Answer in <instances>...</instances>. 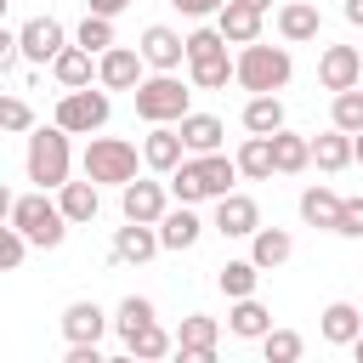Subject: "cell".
Here are the masks:
<instances>
[{"mask_svg": "<svg viewBox=\"0 0 363 363\" xmlns=\"http://www.w3.org/2000/svg\"><path fill=\"white\" fill-rule=\"evenodd\" d=\"M272 164H278V176H301L306 164H312V136H301V130H272Z\"/></svg>", "mask_w": 363, "mask_h": 363, "instance_id": "26", "label": "cell"}, {"mask_svg": "<svg viewBox=\"0 0 363 363\" xmlns=\"http://www.w3.org/2000/svg\"><path fill=\"white\" fill-rule=\"evenodd\" d=\"M318 34H323V17H318L312 0H284V6H278V40H284V45H306V40H318Z\"/></svg>", "mask_w": 363, "mask_h": 363, "instance_id": "17", "label": "cell"}, {"mask_svg": "<svg viewBox=\"0 0 363 363\" xmlns=\"http://www.w3.org/2000/svg\"><path fill=\"white\" fill-rule=\"evenodd\" d=\"M318 335H323L329 346H352V340L363 335V312H357L352 301H329V306L318 312Z\"/></svg>", "mask_w": 363, "mask_h": 363, "instance_id": "23", "label": "cell"}, {"mask_svg": "<svg viewBox=\"0 0 363 363\" xmlns=\"http://www.w3.org/2000/svg\"><path fill=\"white\" fill-rule=\"evenodd\" d=\"M340 17H346L352 28H363V0H340Z\"/></svg>", "mask_w": 363, "mask_h": 363, "instance_id": "45", "label": "cell"}, {"mask_svg": "<svg viewBox=\"0 0 363 363\" xmlns=\"http://www.w3.org/2000/svg\"><path fill=\"white\" fill-rule=\"evenodd\" d=\"M244 6H255V11H267V6H272V0H244Z\"/></svg>", "mask_w": 363, "mask_h": 363, "instance_id": "48", "label": "cell"}, {"mask_svg": "<svg viewBox=\"0 0 363 363\" xmlns=\"http://www.w3.org/2000/svg\"><path fill=\"white\" fill-rule=\"evenodd\" d=\"M340 204H346V199H340L335 187L312 182V187L301 193V221H306V227H329V233H335V221H340Z\"/></svg>", "mask_w": 363, "mask_h": 363, "instance_id": "29", "label": "cell"}, {"mask_svg": "<svg viewBox=\"0 0 363 363\" xmlns=\"http://www.w3.org/2000/svg\"><path fill=\"white\" fill-rule=\"evenodd\" d=\"M312 164H318V170H329V176H340L346 164H357V153H352V130L329 125L323 136H312Z\"/></svg>", "mask_w": 363, "mask_h": 363, "instance_id": "25", "label": "cell"}, {"mask_svg": "<svg viewBox=\"0 0 363 363\" xmlns=\"http://www.w3.org/2000/svg\"><path fill=\"white\" fill-rule=\"evenodd\" d=\"M193 79H182V74H147L130 96H136V119H147V125H182L187 113H193Z\"/></svg>", "mask_w": 363, "mask_h": 363, "instance_id": "3", "label": "cell"}, {"mask_svg": "<svg viewBox=\"0 0 363 363\" xmlns=\"http://www.w3.org/2000/svg\"><path fill=\"white\" fill-rule=\"evenodd\" d=\"M318 85H323V91H352V85H363V57H357V45H323V51H318Z\"/></svg>", "mask_w": 363, "mask_h": 363, "instance_id": "14", "label": "cell"}, {"mask_svg": "<svg viewBox=\"0 0 363 363\" xmlns=\"http://www.w3.org/2000/svg\"><path fill=\"white\" fill-rule=\"evenodd\" d=\"M289 255H295V233H289V227H255V233H250V261H255L261 272L284 267Z\"/></svg>", "mask_w": 363, "mask_h": 363, "instance_id": "22", "label": "cell"}, {"mask_svg": "<svg viewBox=\"0 0 363 363\" xmlns=\"http://www.w3.org/2000/svg\"><path fill=\"white\" fill-rule=\"evenodd\" d=\"M221 238H250L255 227H261V204L250 199V193H221L216 199V221H210Z\"/></svg>", "mask_w": 363, "mask_h": 363, "instance_id": "16", "label": "cell"}, {"mask_svg": "<svg viewBox=\"0 0 363 363\" xmlns=\"http://www.w3.org/2000/svg\"><path fill=\"white\" fill-rule=\"evenodd\" d=\"M244 130H255V136L284 130V102H278V91H255V96L244 102Z\"/></svg>", "mask_w": 363, "mask_h": 363, "instance_id": "31", "label": "cell"}, {"mask_svg": "<svg viewBox=\"0 0 363 363\" xmlns=\"http://www.w3.org/2000/svg\"><path fill=\"white\" fill-rule=\"evenodd\" d=\"M199 233H204V221H199V210H193V204H182V199L159 216V244H164V250H193V244H199Z\"/></svg>", "mask_w": 363, "mask_h": 363, "instance_id": "19", "label": "cell"}, {"mask_svg": "<svg viewBox=\"0 0 363 363\" xmlns=\"http://www.w3.org/2000/svg\"><path fill=\"white\" fill-rule=\"evenodd\" d=\"M261 17H267V11H255V6H244V0H227V6L216 11V28H221L233 45H250V40H261Z\"/></svg>", "mask_w": 363, "mask_h": 363, "instance_id": "27", "label": "cell"}, {"mask_svg": "<svg viewBox=\"0 0 363 363\" xmlns=\"http://www.w3.org/2000/svg\"><path fill=\"white\" fill-rule=\"evenodd\" d=\"M335 233H340V238H363V199H346V204H340Z\"/></svg>", "mask_w": 363, "mask_h": 363, "instance_id": "42", "label": "cell"}, {"mask_svg": "<svg viewBox=\"0 0 363 363\" xmlns=\"http://www.w3.org/2000/svg\"><path fill=\"white\" fill-rule=\"evenodd\" d=\"M261 352H267V363H295V357L306 352V340H301L295 329H267V335H261Z\"/></svg>", "mask_w": 363, "mask_h": 363, "instance_id": "39", "label": "cell"}, {"mask_svg": "<svg viewBox=\"0 0 363 363\" xmlns=\"http://www.w3.org/2000/svg\"><path fill=\"white\" fill-rule=\"evenodd\" d=\"M0 125H6V130H17V136H23V130H34V108H28L23 96H6V102H0Z\"/></svg>", "mask_w": 363, "mask_h": 363, "instance_id": "41", "label": "cell"}, {"mask_svg": "<svg viewBox=\"0 0 363 363\" xmlns=\"http://www.w3.org/2000/svg\"><path fill=\"white\" fill-rule=\"evenodd\" d=\"M153 318H159V306H153L147 295H125V301L113 306V335L125 340L130 329H142V323H153Z\"/></svg>", "mask_w": 363, "mask_h": 363, "instance_id": "35", "label": "cell"}, {"mask_svg": "<svg viewBox=\"0 0 363 363\" xmlns=\"http://www.w3.org/2000/svg\"><path fill=\"white\" fill-rule=\"evenodd\" d=\"M227 45H233V40H227L216 23H199V28L187 34V68H193V62H210V57H227Z\"/></svg>", "mask_w": 363, "mask_h": 363, "instance_id": "34", "label": "cell"}, {"mask_svg": "<svg viewBox=\"0 0 363 363\" xmlns=\"http://www.w3.org/2000/svg\"><path fill=\"white\" fill-rule=\"evenodd\" d=\"M233 159H238L244 182H272V176H278V164H272V136H255V130H250Z\"/></svg>", "mask_w": 363, "mask_h": 363, "instance_id": "28", "label": "cell"}, {"mask_svg": "<svg viewBox=\"0 0 363 363\" xmlns=\"http://www.w3.org/2000/svg\"><path fill=\"white\" fill-rule=\"evenodd\" d=\"M255 284H261V267L244 255V261H221L216 267V289L227 295V301H244V295H255Z\"/></svg>", "mask_w": 363, "mask_h": 363, "instance_id": "33", "label": "cell"}, {"mask_svg": "<svg viewBox=\"0 0 363 363\" xmlns=\"http://www.w3.org/2000/svg\"><path fill=\"white\" fill-rule=\"evenodd\" d=\"M17 40H23V62H34V68L57 62V51L68 45V34H62L57 17H28V23L17 28Z\"/></svg>", "mask_w": 363, "mask_h": 363, "instance_id": "12", "label": "cell"}, {"mask_svg": "<svg viewBox=\"0 0 363 363\" xmlns=\"http://www.w3.org/2000/svg\"><path fill=\"white\" fill-rule=\"evenodd\" d=\"M74 40H79L85 51H96V57H102L108 45H119V40H113V17H102V11H85L79 28H74Z\"/></svg>", "mask_w": 363, "mask_h": 363, "instance_id": "36", "label": "cell"}, {"mask_svg": "<svg viewBox=\"0 0 363 363\" xmlns=\"http://www.w3.org/2000/svg\"><path fill=\"white\" fill-rule=\"evenodd\" d=\"M113 329V318L96 301H68L62 306V340H102Z\"/></svg>", "mask_w": 363, "mask_h": 363, "instance_id": "20", "label": "cell"}, {"mask_svg": "<svg viewBox=\"0 0 363 363\" xmlns=\"http://www.w3.org/2000/svg\"><path fill=\"white\" fill-rule=\"evenodd\" d=\"M170 6H176L182 17H193V23H204V17H216L227 0H170Z\"/></svg>", "mask_w": 363, "mask_h": 363, "instance_id": "43", "label": "cell"}, {"mask_svg": "<svg viewBox=\"0 0 363 363\" xmlns=\"http://www.w3.org/2000/svg\"><path fill=\"white\" fill-rule=\"evenodd\" d=\"M23 170H28V182H34V187H45V193H57V187L68 182V170H74V147H68V130H62L57 119L28 130Z\"/></svg>", "mask_w": 363, "mask_h": 363, "instance_id": "4", "label": "cell"}, {"mask_svg": "<svg viewBox=\"0 0 363 363\" xmlns=\"http://www.w3.org/2000/svg\"><path fill=\"white\" fill-rule=\"evenodd\" d=\"M51 79H57L62 91L91 85V79H96V51H85L79 40H74V45H62V51H57V62H51Z\"/></svg>", "mask_w": 363, "mask_h": 363, "instance_id": "21", "label": "cell"}, {"mask_svg": "<svg viewBox=\"0 0 363 363\" xmlns=\"http://www.w3.org/2000/svg\"><path fill=\"white\" fill-rule=\"evenodd\" d=\"M130 0H85V11H102V17H119Z\"/></svg>", "mask_w": 363, "mask_h": 363, "instance_id": "44", "label": "cell"}, {"mask_svg": "<svg viewBox=\"0 0 363 363\" xmlns=\"http://www.w3.org/2000/svg\"><path fill=\"white\" fill-rule=\"evenodd\" d=\"M79 164H85L91 182H102V187H125V182H136V164H147V159H142L136 142H125V136H91Z\"/></svg>", "mask_w": 363, "mask_h": 363, "instance_id": "6", "label": "cell"}, {"mask_svg": "<svg viewBox=\"0 0 363 363\" xmlns=\"http://www.w3.org/2000/svg\"><path fill=\"white\" fill-rule=\"evenodd\" d=\"M142 159L153 176H170L182 159H187V142H182V125H147L142 136Z\"/></svg>", "mask_w": 363, "mask_h": 363, "instance_id": "15", "label": "cell"}, {"mask_svg": "<svg viewBox=\"0 0 363 363\" xmlns=\"http://www.w3.org/2000/svg\"><path fill=\"white\" fill-rule=\"evenodd\" d=\"M28 250H34V244H28V233H23V227H11V221H6V227H0V267H6V272H17V267H23V255H28Z\"/></svg>", "mask_w": 363, "mask_h": 363, "instance_id": "40", "label": "cell"}, {"mask_svg": "<svg viewBox=\"0 0 363 363\" xmlns=\"http://www.w3.org/2000/svg\"><path fill=\"white\" fill-rule=\"evenodd\" d=\"M267 329H272V312H267L255 295L233 301V312H227V335H238V340H261Z\"/></svg>", "mask_w": 363, "mask_h": 363, "instance_id": "30", "label": "cell"}, {"mask_svg": "<svg viewBox=\"0 0 363 363\" xmlns=\"http://www.w3.org/2000/svg\"><path fill=\"white\" fill-rule=\"evenodd\" d=\"M136 45H142L147 68H159V74H176V68L187 62V34H176V28H164V23H147Z\"/></svg>", "mask_w": 363, "mask_h": 363, "instance_id": "13", "label": "cell"}, {"mask_svg": "<svg viewBox=\"0 0 363 363\" xmlns=\"http://www.w3.org/2000/svg\"><path fill=\"white\" fill-rule=\"evenodd\" d=\"M159 250H164L159 244V221H125V227H113V261L119 267H147Z\"/></svg>", "mask_w": 363, "mask_h": 363, "instance_id": "11", "label": "cell"}, {"mask_svg": "<svg viewBox=\"0 0 363 363\" xmlns=\"http://www.w3.org/2000/svg\"><path fill=\"white\" fill-rule=\"evenodd\" d=\"M57 204H62V216L74 221V227H91L96 221V210H102V182H62L57 187Z\"/></svg>", "mask_w": 363, "mask_h": 363, "instance_id": "18", "label": "cell"}, {"mask_svg": "<svg viewBox=\"0 0 363 363\" xmlns=\"http://www.w3.org/2000/svg\"><path fill=\"white\" fill-rule=\"evenodd\" d=\"M238 85L255 96V91H284L289 85V74H295V62H289V45H267V40H250V45H238Z\"/></svg>", "mask_w": 363, "mask_h": 363, "instance_id": "5", "label": "cell"}, {"mask_svg": "<svg viewBox=\"0 0 363 363\" xmlns=\"http://www.w3.org/2000/svg\"><path fill=\"white\" fill-rule=\"evenodd\" d=\"M221 136H227V125H221L216 113H187V119H182L187 153H221Z\"/></svg>", "mask_w": 363, "mask_h": 363, "instance_id": "32", "label": "cell"}, {"mask_svg": "<svg viewBox=\"0 0 363 363\" xmlns=\"http://www.w3.org/2000/svg\"><path fill=\"white\" fill-rule=\"evenodd\" d=\"M6 221L11 227H23L28 233V244L34 250H57L62 238H68V216H62V204L45 193V187H34V193H17V199H6Z\"/></svg>", "mask_w": 363, "mask_h": 363, "instance_id": "2", "label": "cell"}, {"mask_svg": "<svg viewBox=\"0 0 363 363\" xmlns=\"http://www.w3.org/2000/svg\"><path fill=\"white\" fill-rule=\"evenodd\" d=\"M216 346H221V323L210 312H187L176 329V357L182 363H216Z\"/></svg>", "mask_w": 363, "mask_h": 363, "instance_id": "10", "label": "cell"}, {"mask_svg": "<svg viewBox=\"0 0 363 363\" xmlns=\"http://www.w3.org/2000/svg\"><path fill=\"white\" fill-rule=\"evenodd\" d=\"M329 125H340V130H363V85H352V91H335V102H329Z\"/></svg>", "mask_w": 363, "mask_h": 363, "instance_id": "37", "label": "cell"}, {"mask_svg": "<svg viewBox=\"0 0 363 363\" xmlns=\"http://www.w3.org/2000/svg\"><path fill=\"white\" fill-rule=\"evenodd\" d=\"M352 153H357V164H363V130H357V136H352Z\"/></svg>", "mask_w": 363, "mask_h": 363, "instance_id": "47", "label": "cell"}, {"mask_svg": "<svg viewBox=\"0 0 363 363\" xmlns=\"http://www.w3.org/2000/svg\"><path fill=\"white\" fill-rule=\"evenodd\" d=\"M187 79H193L199 91H221L227 79H238V62H233V57H210V62H193Z\"/></svg>", "mask_w": 363, "mask_h": 363, "instance_id": "38", "label": "cell"}, {"mask_svg": "<svg viewBox=\"0 0 363 363\" xmlns=\"http://www.w3.org/2000/svg\"><path fill=\"white\" fill-rule=\"evenodd\" d=\"M108 113H113L108 85H79V91H62V96H57V113H51V119H57L68 136H91V130L108 125Z\"/></svg>", "mask_w": 363, "mask_h": 363, "instance_id": "7", "label": "cell"}, {"mask_svg": "<svg viewBox=\"0 0 363 363\" xmlns=\"http://www.w3.org/2000/svg\"><path fill=\"white\" fill-rule=\"evenodd\" d=\"M346 352H352V357H357V363H363V335H357V340H352V346H346Z\"/></svg>", "mask_w": 363, "mask_h": 363, "instance_id": "46", "label": "cell"}, {"mask_svg": "<svg viewBox=\"0 0 363 363\" xmlns=\"http://www.w3.org/2000/svg\"><path fill=\"white\" fill-rule=\"evenodd\" d=\"M119 346H125V357H136V363H159V357H170V352H176V335H170V329L153 318V323L130 329Z\"/></svg>", "mask_w": 363, "mask_h": 363, "instance_id": "24", "label": "cell"}, {"mask_svg": "<svg viewBox=\"0 0 363 363\" xmlns=\"http://www.w3.org/2000/svg\"><path fill=\"white\" fill-rule=\"evenodd\" d=\"M170 182H153V176H136V182H125L119 187V210H125V221H159L164 210H170Z\"/></svg>", "mask_w": 363, "mask_h": 363, "instance_id": "9", "label": "cell"}, {"mask_svg": "<svg viewBox=\"0 0 363 363\" xmlns=\"http://www.w3.org/2000/svg\"><path fill=\"white\" fill-rule=\"evenodd\" d=\"M142 79H147L142 45H108V51L96 57V85H108V91H136Z\"/></svg>", "mask_w": 363, "mask_h": 363, "instance_id": "8", "label": "cell"}, {"mask_svg": "<svg viewBox=\"0 0 363 363\" xmlns=\"http://www.w3.org/2000/svg\"><path fill=\"white\" fill-rule=\"evenodd\" d=\"M244 170H238V159H227V153H187L164 182H170V193L182 199V204H216L221 193H233V182H238Z\"/></svg>", "mask_w": 363, "mask_h": 363, "instance_id": "1", "label": "cell"}]
</instances>
